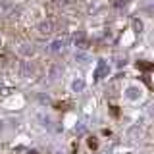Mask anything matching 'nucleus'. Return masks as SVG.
I'll return each instance as SVG.
<instances>
[{"instance_id": "f03ea898", "label": "nucleus", "mask_w": 154, "mask_h": 154, "mask_svg": "<svg viewBox=\"0 0 154 154\" xmlns=\"http://www.w3.org/2000/svg\"><path fill=\"white\" fill-rule=\"evenodd\" d=\"M19 75H21L23 79L33 77L35 75V66H33L31 62H21V64H19Z\"/></svg>"}, {"instance_id": "6e6552de", "label": "nucleus", "mask_w": 154, "mask_h": 154, "mask_svg": "<svg viewBox=\"0 0 154 154\" xmlns=\"http://www.w3.org/2000/svg\"><path fill=\"white\" fill-rule=\"evenodd\" d=\"M60 67H58V66H54V67H52V69H50V79H56V77H58V73H60Z\"/></svg>"}, {"instance_id": "ddd939ff", "label": "nucleus", "mask_w": 154, "mask_h": 154, "mask_svg": "<svg viewBox=\"0 0 154 154\" xmlns=\"http://www.w3.org/2000/svg\"><path fill=\"white\" fill-rule=\"evenodd\" d=\"M0 45H2V38H0Z\"/></svg>"}, {"instance_id": "f257e3e1", "label": "nucleus", "mask_w": 154, "mask_h": 154, "mask_svg": "<svg viewBox=\"0 0 154 154\" xmlns=\"http://www.w3.org/2000/svg\"><path fill=\"white\" fill-rule=\"evenodd\" d=\"M143 96H144V89L141 85H127L125 87V91H123V98L127 100V102H141L143 100Z\"/></svg>"}, {"instance_id": "39448f33", "label": "nucleus", "mask_w": 154, "mask_h": 154, "mask_svg": "<svg viewBox=\"0 0 154 154\" xmlns=\"http://www.w3.org/2000/svg\"><path fill=\"white\" fill-rule=\"evenodd\" d=\"M54 21L52 19H46V21H42L41 25H38V33L41 35H50V33H54Z\"/></svg>"}, {"instance_id": "423d86ee", "label": "nucleus", "mask_w": 154, "mask_h": 154, "mask_svg": "<svg viewBox=\"0 0 154 154\" xmlns=\"http://www.w3.org/2000/svg\"><path fill=\"white\" fill-rule=\"evenodd\" d=\"M64 45H66V42L62 41V38H58V41H54V42L50 45V52H54V54L62 52V50H64Z\"/></svg>"}, {"instance_id": "f8f14e48", "label": "nucleus", "mask_w": 154, "mask_h": 154, "mask_svg": "<svg viewBox=\"0 0 154 154\" xmlns=\"http://www.w3.org/2000/svg\"><path fill=\"white\" fill-rule=\"evenodd\" d=\"M64 2H67V4H69V2H73V0H64Z\"/></svg>"}, {"instance_id": "20e7f679", "label": "nucleus", "mask_w": 154, "mask_h": 154, "mask_svg": "<svg viewBox=\"0 0 154 154\" xmlns=\"http://www.w3.org/2000/svg\"><path fill=\"white\" fill-rule=\"evenodd\" d=\"M69 89H71V93H83V91H85V79L77 75L75 79L69 83Z\"/></svg>"}, {"instance_id": "0eeeda50", "label": "nucleus", "mask_w": 154, "mask_h": 154, "mask_svg": "<svg viewBox=\"0 0 154 154\" xmlns=\"http://www.w3.org/2000/svg\"><path fill=\"white\" fill-rule=\"evenodd\" d=\"M19 52H21V54L23 56H33V54H35V48H29V45H23L21 48H19Z\"/></svg>"}, {"instance_id": "9d476101", "label": "nucleus", "mask_w": 154, "mask_h": 154, "mask_svg": "<svg viewBox=\"0 0 154 154\" xmlns=\"http://www.w3.org/2000/svg\"><path fill=\"white\" fill-rule=\"evenodd\" d=\"M133 27H135V31H137V33L143 31V23L139 21V19H135V21H133Z\"/></svg>"}, {"instance_id": "1a4fd4ad", "label": "nucleus", "mask_w": 154, "mask_h": 154, "mask_svg": "<svg viewBox=\"0 0 154 154\" xmlns=\"http://www.w3.org/2000/svg\"><path fill=\"white\" fill-rule=\"evenodd\" d=\"M75 58L81 62V64H87V62H89V56H87V54H81V52H79V54H75Z\"/></svg>"}, {"instance_id": "7ed1b4c3", "label": "nucleus", "mask_w": 154, "mask_h": 154, "mask_svg": "<svg viewBox=\"0 0 154 154\" xmlns=\"http://www.w3.org/2000/svg\"><path fill=\"white\" fill-rule=\"evenodd\" d=\"M108 73H110L108 62H106V60H100L98 62V67H96V71H94V79H102V77H106Z\"/></svg>"}, {"instance_id": "9b49d317", "label": "nucleus", "mask_w": 154, "mask_h": 154, "mask_svg": "<svg viewBox=\"0 0 154 154\" xmlns=\"http://www.w3.org/2000/svg\"><path fill=\"white\" fill-rule=\"evenodd\" d=\"M4 129H6V125H4V122L0 119V133H4Z\"/></svg>"}]
</instances>
